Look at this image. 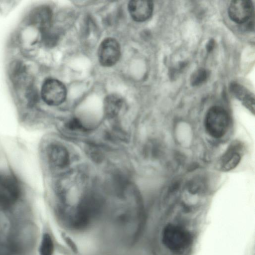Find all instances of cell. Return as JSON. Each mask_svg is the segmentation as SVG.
<instances>
[{
	"label": "cell",
	"instance_id": "1",
	"mask_svg": "<svg viewBox=\"0 0 255 255\" xmlns=\"http://www.w3.org/2000/svg\"><path fill=\"white\" fill-rule=\"evenodd\" d=\"M161 242L164 248L173 255H186L191 250L194 236L179 223L168 222L163 227Z\"/></svg>",
	"mask_w": 255,
	"mask_h": 255
},
{
	"label": "cell",
	"instance_id": "2",
	"mask_svg": "<svg viewBox=\"0 0 255 255\" xmlns=\"http://www.w3.org/2000/svg\"><path fill=\"white\" fill-rule=\"evenodd\" d=\"M230 122L227 112L219 106H213L207 112L204 121L205 129L209 135L219 138L226 133Z\"/></svg>",
	"mask_w": 255,
	"mask_h": 255
},
{
	"label": "cell",
	"instance_id": "3",
	"mask_svg": "<svg viewBox=\"0 0 255 255\" xmlns=\"http://www.w3.org/2000/svg\"><path fill=\"white\" fill-rule=\"evenodd\" d=\"M21 194V187L15 175L0 172V209L10 208L18 201Z\"/></svg>",
	"mask_w": 255,
	"mask_h": 255
},
{
	"label": "cell",
	"instance_id": "4",
	"mask_svg": "<svg viewBox=\"0 0 255 255\" xmlns=\"http://www.w3.org/2000/svg\"><path fill=\"white\" fill-rule=\"evenodd\" d=\"M66 93V88L63 83L53 78H48L44 81L40 92L43 101L51 106H58L63 103Z\"/></svg>",
	"mask_w": 255,
	"mask_h": 255
},
{
	"label": "cell",
	"instance_id": "5",
	"mask_svg": "<svg viewBox=\"0 0 255 255\" xmlns=\"http://www.w3.org/2000/svg\"><path fill=\"white\" fill-rule=\"evenodd\" d=\"M98 55L99 62L102 66L110 67L115 65L121 55L119 42L113 38H106L99 46Z\"/></svg>",
	"mask_w": 255,
	"mask_h": 255
},
{
	"label": "cell",
	"instance_id": "6",
	"mask_svg": "<svg viewBox=\"0 0 255 255\" xmlns=\"http://www.w3.org/2000/svg\"><path fill=\"white\" fill-rule=\"evenodd\" d=\"M254 9V4L251 0H233L230 4L228 13L231 19L235 22L244 24L253 16Z\"/></svg>",
	"mask_w": 255,
	"mask_h": 255
},
{
	"label": "cell",
	"instance_id": "7",
	"mask_svg": "<svg viewBox=\"0 0 255 255\" xmlns=\"http://www.w3.org/2000/svg\"><path fill=\"white\" fill-rule=\"evenodd\" d=\"M128 9L134 20L142 22L147 20L151 16L153 3L150 0H131L128 4Z\"/></svg>",
	"mask_w": 255,
	"mask_h": 255
},
{
	"label": "cell",
	"instance_id": "8",
	"mask_svg": "<svg viewBox=\"0 0 255 255\" xmlns=\"http://www.w3.org/2000/svg\"><path fill=\"white\" fill-rule=\"evenodd\" d=\"M47 155L50 163L58 168H64L70 162L69 154L67 149L62 145L53 143L47 149Z\"/></svg>",
	"mask_w": 255,
	"mask_h": 255
},
{
	"label": "cell",
	"instance_id": "9",
	"mask_svg": "<svg viewBox=\"0 0 255 255\" xmlns=\"http://www.w3.org/2000/svg\"><path fill=\"white\" fill-rule=\"evenodd\" d=\"M241 158V154L238 147L235 145H232L219 159L218 164V168L223 172L232 170L238 165Z\"/></svg>",
	"mask_w": 255,
	"mask_h": 255
},
{
	"label": "cell",
	"instance_id": "10",
	"mask_svg": "<svg viewBox=\"0 0 255 255\" xmlns=\"http://www.w3.org/2000/svg\"><path fill=\"white\" fill-rule=\"evenodd\" d=\"M52 11L47 6L37 8L32 15L31 23L38 27L41 32L51 27Z\"/></svg>",
	"mask_w": 255,
	"mask_h": 255
},
{
	"label": "cell",
	"instance_id": "11",
	"mask_svg": "<svg viewBox=\"0 0 255 255\" xmlns=\"http://www.w3.org/2000/svg\"><path fill=\"white\" fill-rule=\"evenodd\" d=\"M123 103L122 97L113 94L107 96L104 101V112L109 119L116 118L119 114Z\"/></svg>",
	"mask_w": 255,
	"mask_h": 255
},
{
	"label": "cell",
	"instance_id": "12",
	"mask_svg": "<svg viewBox=\"0 0 255 255\" xmlns=\"http://www.w3.org/2000/svg\"><path fill=\"white\" fill-rule=\"evenodd\" d=\"M232 90L239 99L242 100L245 105L251 111H254V100L247 90L237 84H234L231 87Z\"/></svg>",
	"mask_w": 255,
	"mask_h": 255
},
{
	"label": "cell",
	"instance_id": "13",
	"mask_svg": "<svg viewBox=\"0 0 255 255\" xmlns=\"http://www.w3.org/2000/svg\"><path fill=\"white\" fill-rule=\"evenodd\" d=\"M54 243L51 236L44 233L42 237L39 247V255H53Z\"/></svg>",
	"mask_w": 255,
	"mask_h": 255
},
{
	"label": "cell",
	"instance_id": "14",
	"mask_svg": "<svg viewBox=\"0 0 255 255\" xmlns=\"http://www.w3.org/2000/svg\"><path fill=\"white\" fill-rule=\"evenodd\" d=\"M208 76V72L205 69H199L191 76V83L193 86H198L206 80Z\"/></svg>",
	"mask_w": 255,
	"mask_h": 255
},
{
	"label": "cell",
	"instance_id": "15",
	"mask_svg": "<svg viewBox=\"0 0 255 255\" xmlns=\"http://www.w3.org/2000/svg\"><path fill=\"white\" fill-rule=\"evenodd\" d=\"M66 127L71 130H83L85 129L81 122L76 118L69 120L66 123Z\"/></svg>",
	"mask_w": 255,
	"mask_h": 255
},
{
	"label": "cell",
	"instance_id": "16",
	"mask_svg": "<svg viewBox=\"0 0 255 255\" xmlns=\"http://www.w3.org/2000/svg\"><path fill=\"white\" fill-rule=\"evenodd\" d=\"M215 45V41L213 39H210L209 42L207 43L206 45V49L208 52L211 51Z\"/></svg>",
	"mask_w": 255,
	"mask_h": 255
},
{
	"label": "cell",
	"instance_id": "17",
	"mask_svg": "<svg viewBox=\"0 0 255 255\" xmlns=\"http://www.w3.org/2000/svg\"><path fill=\"white\" fill-rule=\"evenodd\" d=\"M65 241L67 244L71 248L73 251H76V247L73 242L68 238H65Z\"/></svg>",
	"mask_w": 255,
	"mask_h": 255
}]
</instances>
